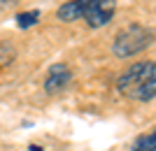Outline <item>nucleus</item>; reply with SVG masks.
Wrapping results in <instances>:
<instances>
[{
    "label": "nucleus",
    "instance_id": "obj_1",
    "mask_svg": "<svg viewBox=\"0 0 156 151\" xmlns=\"http://www.w3.org/2000/svg\"><path fill=\"white\" fill-rule=\"evenodd\" d=\"M117 91L137 102H149L156 98V63L137 60L117 77Z\"/></svg>",
    "mask_w": 156,
    "mask_h": 151
},
{
    "label": "nucleus",
    "instance_id": "obj_2",
    "mask_svg": "<svg viewBox=\"0 0 156 151\" xmlns=\"http://www.w3.org/2000/svg\"><path fill=\"white\" fill-rule=\"evenodd\" d=\"M156 33L147 26H140V23H133V26L119 30L114 42H112V53L117 58H130L135 53L144 51L147 46L154 42Z\"/></svg>",
    "mask_w": 156,
    "mask_h": 151
},
{
    "label": "nucleus",
    "instance_id": "obj_3",
    "mask_svg": "<svg viewBox=\"0 0 156 151\" xmlns=\"http://www.w3.org/2000/svg\"><path fill=\"white\" fill-rule=\"evenodd\" d=\"M114 14H117V0H96L89 7V12L84 14V21L89 28L96 30V28L107 26L114 19Z\"/></svg>",
    "mask_w": 156,
    "mask_h": 151
},
{
    "label": "nucleus",
    "instance_id": "obj_4",
    "mask_svg": "<svg viewBox=\"0 0 156 151\" xmlns=\"http://www.w3.org/2000/svg\"><path fill=\"white\" fill-rule=\"evenodd\" d=\"M70 81H72L70 67L65 65V63H54V65H49V70H47L44 84H42V86H44L47 95H56V93H61Z\"/></svg>",
    "mask_w": 156,
    "mask_h": 151
},
{
    "label": "nucleus",
    "instance_id": "obj_5",
    "mask_svg": "<svg viewBox=\"0 0 156 151\" xmlns=\"http://www.w3.org/2000/svg\"><path fill=\"white\" fill-rule=\"evenodd\" d=\"M96 0H68L56 9V19L63 21V23H72V21L84 19V14L89 12V7L93 5Z\"/></svg>",
    "mask_w": 156,
    "mask_h": 151
},
{
    "label": "nucleus",
    "instance_id": "obj_6",
    "mask_svg": "<svg viewBox=\"0 0 156 151\" xmlns=\"http://www.w3.org/2000/svg\"><path fill=\"white\" fill-rule=\"evenodd\" d=\"M130 151H156V128L149 130V132H144V135H140L133 142Z\"/></svg>",
    "mask_w": 156,
    "mask_h": 151
},
{
    "label": "nucleus",
    "instance_id": "obj_7",
    "mask_svg": "<svg viewBox=\"0 0 156 151\" xmlns=\"http://www.w3.org/2000/svg\"><path fill=\"white\" fill-rule=\"evenodd\" d=\"M14 21H16V28H21V30H26V28L35 26L40 21V12L37 9H28V12H21L14 16Z\"/></svg>",
    "mask_w": 156,
    "mask_h": 151
},
{
    "label": "nucleus",
    "instance_id": "obj_8",
    "mask_svg": "<svg viewBox=\"0 0 156 151\" xmlns=\"http://www.w3.org/2000/svg\"><path fill=\"white\" fill-rule=\"evenodd\" d=\"M14 56H16L14 49L7 44V42H2V44H0V67H2V65H9V63L14 60Z\"/></svg>",
    "mask_w": 156,
    "mask_h": 151
},
{
    "label": "nucleus",
    "instance_id": "obj_9",
    "mask_svg": "<svg viewBox=\"0 0 156 151\" xmlns=\"http://www.w3.org/2000/svg\"><path fill=\"white\" fill-rule=\"evenodd\" d=\"M30 151H42V149H40L37 144H30Z\"/></svg>",
    "mask_w": 156,
    "mask_h": 151
}]
</instances>
